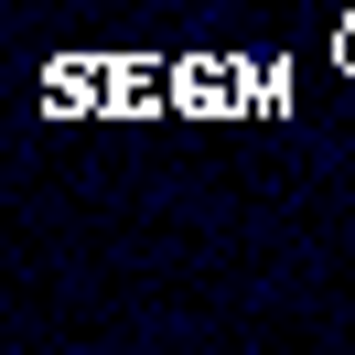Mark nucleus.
Segmentation results:
<instances>
[{"mask_svg": "<svg viewBox=\"0 0 355 355\" xmlns=\"http://www.w3.org/2000/svg\"><path fill=\"white\" fill-rule=\"evenodd\" d=\"M173 108L183 119H248V65L237 54H173Z\"/></svg>", "mask_w": 355, "mask_h": 355, "instance_id": "nucleus-1", "label": "nucleus"}, {"mask_svg": "<svg viewBox=\"0 0 355 355\" xmlns=\"http://www.w3.org/2000/svg\"><path fill=\"white\" fill-rule=\"evenodd\" d=\"M108 87H119V54H54L44 65V108L54 119H108Z\"/></svg>", "mask_w": 355, "mask_h": 355, "instance_id": "nucleus-2", "label": "nucleus"}, {"mask_svg": "<svg viewBox=\"0 0 355 355\" xmlns=\"http://www.w3.org/2000/svg\"><path fill=\"white\" fill-rule=\"evenodd\" d=\"M151 108H173V65H151V54H119L108 119H151Z\"/></svg>", "mask_w": 355, "mask_h": 355, "instance_id": "nucleus-3", "label": "nucleus"}, {"mask_svg": "<svg viewBox=\"0 0 355 355\" xmlns=\"http://www.w3.org/2000/svg\"><path fill=\"white\" fill-rule=\"evenodd\" d=\"M280 108H291V76L269 54H248V119H280Z\"/></svg>", "mask_w": 355, "mask_h": 355, "instance_id": "nucleus-4", "label": "nucleus"}, {"mask_svg": "<svg viewBox=\"0 0 355 355\" xmlns=\"http://www.w3.org/2000/svg\"><path fill=\"white\" fill-rule=\"evenodd\" d=\"M334 65L355 76V11H345V22H334Z\"/></svg>", "mask_w": 355, "mask_h": 355, "instance_id": "nucleus-5", "label": "nucleus"}]
</instances>
